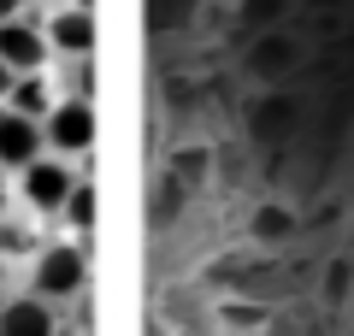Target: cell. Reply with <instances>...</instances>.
<instances>
[{"label": "cell", "mask_w": 354, "mask_h": 336, "mask_svg": "<svg viewBox=\"0 0 354 336\" xmlns=\"http://www.w3.org/2000/svg\"><path fill=\"white\" fill-rule=\"evenodd\" d=\"M88 242L95 236L48 242V248L30 254V295H41L48 307H71V301L88 289Z\"/></svg>", "instance_id": "6da1fadb"}, {"label": "cell", "mask_w": 354, "mask_h": 336, "mask_svg": "<svg viewBox=\"0 0 354 336\" xmlns=\"http://www.w3.org/2000/svg\"><path fill=\"white\" fill-rule=\"evenodd\" d=\"M307 59H313V41L295 24L254 30V41L242 48V77H254V83H283V77H295Z\"/></svg>", "instance_id": "7a4b0ae2"}, {"label": "cell", "mask_w": 354, "mask_h": 336, "mask_svg": "<svg viewBox=\"0 0 354 336\" xmlns=\"http://www.w3.org/2000/svg\"><path fill=\"white\" fill-rule=\"evenodd\" d=\"M41 142H48V153H59V160H83V153H95V142H101L95 100L59 95V100L48 106V118H41Z\"/></svg>", "instance_id": "3957f363"}, {"label": "cell", "mask_w": 354, "mask_h": 336, "mask_svg": "<svg viewBox=\"0 0 354 336\" xmlns=\"http://www.w3.org/2000/svg\"><path fill=\"white\" fill-rule=\"evenodd\" d=\"M12 183H18L24 212H36V218H59L77 171H71V160H59V153H41V160H30L24 171H12Z\"/></svg>", "instance_id": "277c9868"}, {"label": "cell", "mask_w": 354, "mask_h": 336, "mask_svg": "<svg viewBox=\"0 0 354 336\" xmlns=\"http://www.w3.org/2000/svg\"><path fill=\"white\" fill-rule=\"evenodd\" d=\"M41 36H48L53 59H95V6H53L48 18H36Z\"/></svg>", "instance_id": "5b68a950"}, {"label": "cell", "mask_w": 354, "mask_h": 336, "mask_svg": "<svg viewBox=\"0 0 354 336\" xmlns=\"http://www.w3.org/2000/svg\"><path fill=\"white\" fill-rule=\"evenodd\" d=\"M0 59L12 65L18 77H30V71H48V36H41V24L30 12H18V18H6L0 24Z\"/></svg>", "instance_id": "8992f818"}, {"label": "cell", "mask_w": 354, "mask_h": 336, "mask_svg": "<svg viewBox=\"0 0 354 336\" xmlns=\"http://www.w3.org/2000/svg\"><path fill=\"white\" fill-rule=\"evenodd\" d=\"M59 319H65V312L48 307L41 295H30V289L0 301V336H53V330H59Z\"/></svg>", "instance_id": "52a82bcc"}, {"label": "cell", "mask_w": 354, "mask_h": 336, "mask_svg": "<svg viewBox=\"0 0 354 336\" xmlns=\"http://www.w3.org/2000/svg\"><path fill=\"white\" fill-rule=\"evenodd\" d=\"M301 230H307V218L290 200H260V207L248 212V242L254 248H290Z\"/></svg>", "instance_id": "ba28073f"}, {"label": "cell", "mask_w": 354, "mask_h": 336, "mask_svg": "<svg viewBox=\"0 0 354 336\" xmlns=\"http://www.w3.org/2000/svg\"><path fill=\"white\" fill-rule=\"evenodd\" d=\"M48 142H41V124L36 118H18V112L0 106V171H24L30 160H41Z\"/></svg>", "instance_id": "9c48e42d"}, {"label": "cell", "mask_w": 354, "mask_h": 336, "mask_svg": "<svg viewBox=\"0 0 354 336\" xmlns=\"http://www.w3.org/2000/svg\"><path fill=\"white\" fill-rule=\"evenodd\" d=\"M53 100H59V95H53V77H48V71H30V77H18V83H12L6 112H18V118H36V124H41Z\"/></svg>", "instance_id": "30bf717a"}, {"label": "cell", "mask_w": 354, "mask_h": 336, "mask_svg": "<svg viewBox=\"0 0 354 336\" xmlns=\"http://www.w3.org/2000/svg\"><path fill=\"white\" fill-rule=\"evenodd\" d=\"M218 330H230V336H266V330H272V312H266V301L230 295V301H218Z\"/></svg>", "instance_id": "8fae6325"}, {"label": "cell", "mask_w": 354, "mask_h": 336, "mask_svg": "<svg viewBox=\"0 0 354 336\" xmlns=\"http://www.w3.org/2000/svg\"><path fill=\"white\" fill-rule=\"evenodd\" d=\"M59 218L71 224L77 236H95V218H101V189H95V177H77V183H71V195H65Z\"/></svg>", "instance_id": "7c38bea8"}, {"label": "cell", "mask_w": 354, "mask_h": 336, "mask_svg": "<svg viewBox=\"0 0 354 336\" xmlns=\"http://www.w3.org/2000/svg\"><path fill=\"white\" fill-rule=\"evenodd\" d=\"M348 295H354V260H348V254H330V260L319 265V301L337 312Z\"/></svg>", "instance_id": "4fadbf2b"}, {"label": "cell", "mask_w": 354, "mask_h": 336, "mask_svg": "<svg viewBox=\"0 0 354 336\" xmlns=\"http://www.w3.org/2000/svg\"><path fill=\"white\" fill-rule=\"evenodd\" d=\"M207 171H213V148H207V142H183V148H171V160H165V177H171V183H201Z\"/></svg>", "instance_id": "5bb4252c"}, {"label": "cell", "mask_w": 354, "mask_h": 336, "mask_svg": "<svg viewBox=\"0 0 354 336\" xmlns=\"http://www.w3.org/2000/svg\"><path fill=\"white\" fill-rule=\"evenodd\" d=\"M36 248H41V242H36V218H12V212H6V218H0V260H6V265L30 260Z\"/></svg>", "instance_id": "9a60e30c"}, {"label": "cell", "mask_w": 354, "mask_h": 336, "mask_svg": "<svg viewBox=\"0 0 354 336\" xmlns=\"http://www.w3.org/2000/svg\"><path fill=\"white\" fill-rule=\"evenodd\" d=\"M290 12H295V0H236L242 30H278L290 24Z\"/></svg>", "instance_id": "2e32d148"}, {"label": "cell", "mask_w": 354, "mask_h": 336, "mask_svg": "<svg viewBox=\"0 0 354 336\" xmlns=\"http://www.w3.org/2000/svg\"><path fill=\"white\" fill-rule=\"evenodd\" d=\"M342 30H348V12H307V41H337Z\"/></svg>", "instance_id": "e0dca14e"}, {"label": "cell", "mask_w": 354, "mask_h": 336, "mask_svg": "<svg viewBox=\"0 0 354 336\" xmlns=\"http://www.w3.org/2000/svg\"><path fill=\"white\" fill-rule=\"evenodd\" d=\"M337 218H342V200H325V207H319V218H313V230H330Z\"/></svg>", "instance_id": "ac0fdd59"}, {"label": "cell", "mask_w": 354, "mask_h": 336, "mask_svg": "<svg viewBox=\"0 0 354 336\" xmlns=\"http://www.w3.org/2000/svg\"><path fill=\"white\" fill-rule=\"evenodd\" d=\"M12 83H18V71L6 59H0V106H6V95H12Z\"/></svg>", "instance_id": "d6986e66"}, {"label": "cell", "mask_w": 354, "mask_h": 336, "mask_svg": "<svg viewBox=\"0 0 354 336\" xmlns=\"http://www.w3.org/2000/svg\"><path fill=\"white\" fill-rule=\"evenodd\" d=\"M24 6H30V0H0V24H6V18H18Z\"/></svg>", "instance_id": "ffe728a7"}, {"label": "cell", "mask_w": 354, "mask_h": 336, "mask_svg": "<svg viewBox=\"0 0 354 336\" xmlns=\"http://www.w3.org/2000/svg\"><path fill=\"white\" fill-rule=\"evenodd\" d=\"M53 336H77V324H71V319H59V330H53Z\"/></svg>", "instance_id": "44dd1931"}, {"label": "cell", "mask_w": 354, "mask_h": 336, "mask_svg": "<svg viewBox=\"0 0 354 336\" xmlns=\"http://www.w3.org/2000/svg\"><path fill=\"white\" fill-rule=\"evenodd\" d=\"M53 6H95V0H53Z\"/></svg>", "instance_id": "7402d4cb"}, {"label": "cell", "mask_w": 354, "mask_h": 336, "mask_svg": "<svg viewBox=\"0 0 354 336\" xmlns=\"http://www.w3.org/2000/svg\"><path fill=\"white\" fill-rule=\"evenodd\" d=\"M0 301H6V260H0Z\"/></svg>", "instance_id": "603a6c76"}, {"label": "cell", "mask_w": 354, "mask_h": 336, "mask_svg": "<svg viewBox=\"0 0 354 336\" xmlns=\"http://www.w3.org/2000/svg\"><path fill=\"white\" fill-rule=\"evenodd\" d=\"M0 218H6V200H0Z\"/></svg>", "instance_id": "cb8c5ba5"}]
</instances>
